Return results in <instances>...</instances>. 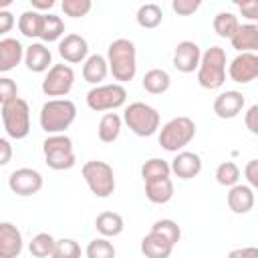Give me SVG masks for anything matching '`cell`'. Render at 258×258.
Returning a JSON list of instances; mask_svg holds the SVG:
<instances>
[{
	"label": "cell",
	"mask_w": 258,
	"mask_h": 258,
	"mask_svg": "<svg viewBox=\"0 0 258 258\" xmlns=\"http://www.w3.org/2000/svg\"><path fill=\"white\" fill-rule=\"evenodd\" d=\"M24 52L26 48L20 44V40L2 38L0 40V71L2 73L12 71L16 64H20V60H24Z\"/></svg>",
	"instance_id": "ffe728a7"
},
{
	"label": "cell",
	"mask_w": 258,
	"mask_h": 258,
	"mask_svg": "<svg viewBox=\"0 0 258 258\" xmlns=\"http://www.w3.org/2000/svg\"><path fill=\"white\" fill-rule=\"evenodd\" d=\"M228 75L234 83L246 85L258 79V54L254 52H238L228 64Z\"/></svg>",
	"instance_id": "7c38bea8"
},
{
	"label": "cell",
	"mask_w": 258,
	"mask_h": 258,
	"mask_svg": "<svg viewBox=\"0 0 258 258\" xmlns=\"http://www.w3.org/2000/svg\"><path fill=\"white\" fill-rule=\"evenodd\" d=\"M123 121L137 137H151L159 129V113L155 107L135 101L129 107H125Z\"/></svg>",
	"instance_id": "8992f818"
},
{
	"label": "cell",
	"mask_w": 258,
	"mask_h": 258,
	"mask_svg": "<svg viewBox=\"0 0 258 258\" xmlns=\"http://www.w3.org/2000/svg\"><path fill=\"white\" fill-rule=\"evenodd\" d=\"M244 123H246V129H248L252 135L258 137V103L252 105V107L246 111V115H244Z\"/></svg>",
	"instance_id": "7bdbcfd3"
},
{
	"label": "cell",
	"mask_w": 258,
	"mask_h": 258,
	"mask_svg": "<svg viewBox=\"0 0 258 258\" xmlns=\"http://www.w3.org/2000/svg\"><path fill=\"white\" fill-rule=\"evenodd\" d=\"M202 171V157L194 151H179L171 159V173L179 179H194Z\"/></svg>",
	"instance_id": "2e32d148"
},
{
	"label": "cell",
	"mask_w": 258,
	"mask_h": 258,
	"mask_svg": "<svg viewBox=\"0 0 258 258\" xmlns=\"http://www.w3.org/2000/svg\"><path fill=\"white\" fill-rule=\"evenodd\" d=\"M2 125L10 139H24L30 133V109L24 99L2 105Z\"/></svg>",
	"instance_id": "ba28073f"
},
{
	"label": "cell",
	"mask_w": 258,
	"mask_h": 258,
	"mask_svg": "<svg viewBox=\"0 0 258 258\" xmlns=\"http://www.w3.org/2000/svg\"><path fill=\"white\" fill-rule=\"evenodd\" d=\"M0 151H2V155H0V163L6 165V163L10 161V155H12V147H10V141H8L6 137L0 139Z\"/></svg>",
	"instance_id": "bcb514c9"
},
{
	"label": "cell",
	"mask_w": 258,
	"mask_h": 258,
	"mask_svg": "<svg viewBox=\"0 0 258 258\" xmlns=\"http://www.w3.org/2000/svg\"><path fill=\"white\" fill-rule=\"evenodd\" d=\"M149 232H155V234L163 236V238H165L169 244H173V246L181 240V228L177 226V222H173V220H169V218H163V220L153 222V226H151Z\"/></svg>",
	"instance_id": "e575fe53"
},
{
	"label": "cell",
	"mask_w": 258,
	"mask_h": 258,
	"mask_svg": "<svg viewBox=\"0 0 258 258\" xmlns=\"http://www.w3.org/2000/svg\"><path fill=\"white\" fill-rule=\"evenodd\" d=\"M127 101V91L121 83H109V85H97L87 93V107L91 111H115L123 107Z\"/></svg>",
	"instance_id": "9c48e42d"
},
{
	"label": "cell",
	"mask_w": 258,
	"mask_h": 258,
	"mask_svg": "<svg viewBox=\"0 0 258 258\" xmlns=\"http://www.w3.org/2000/svg\"><path fill=\"white\" fill-rule=\"evenodd\" d=\"M75 85V73L71 64H52L42 81V93L46 97H67Z\"/></svg>",
	"instance_id": "30bf717a"
},
{
	"label": "cell",
	"mask_w": 258,
	"mask_h": 258,
	"mask_svg": "<svg viewBox=\"0 0 258 258\" xmlns=\"http://www.w3.org/2000/svg\"><path fill=\"white\" fill-rule=\"evenodd\" d=\"M232 48L238 52H254L258 54V26L256 24H240L236 36L230 40Z\"/></svg>",
	"instance_id": "603a6c76"
},
{
	"label": "cell",
	"mask_w": 258,
	"mask_h": 258,
	"mask_svg": "<svg viewBox=\"0 0 258 258\" xmlns=\"http://www.w3.org/2000/svg\"><path fill=\"white\" fill-rule=\"evenodd\" d=\"M216 181L224 187H234L240 181V167L234 161H222L216 167Z\"/></svg>",
	"instance_id": "836d02e7"
},
{
	"label": "cell",
	"mask_w": 258,
	"mask_h": 258,
	"mask_svg": "<svg viewBox=\"0 0 258 258\" xmlns=\"http://www.w3.org/2000/svg\"><path fill=\"white\" fill-rule=\"evenodd\" d=\"M95 228L103 238H115L125 230V222L117 212H101L95 218Z\"/></svg>",
	"instance_id": "cb8c5ba5"
},
{
	"label": "cell",
	"mask_w": 258,
	"mask_h": 258,
	"mask_svg": "<svg viewBox=\"0 0 258 258\" xmlns=\"http://www.w3.org/2000/svg\"><path fill=\"white\" fill-rule=\"evenodd\" d=\"M135 20L141 28H157L163 20V10L159 4L155 2H147V4H141L137 8V14H135Z\"/></svg>",
	"instance_id": "f546056e"
},
{
	"label": "cell",
	"mask_w": 258,
	"mask_h": 258,
	"mask_svg": "<svg viewBox=\"0 0 258 258\" xmlns=\"http://www.w3.org/2000/svg\"><path fill=\"white\" fill-rule=\"evenodd\" d=\"M85 183L89 185L91 194L97 198H109L115 191V173L107 161L91 159L81 169Z\"/></svg>",
	"instance_id": "52a82bcc"
},
{
	"label": "cell",
	"mask_w": 258,
	"mask_h": 258,
	"mask_svg": "<svg viewBox=\"0 0 258 258\" xmlns=\"http://www.w3.org/2000/svg\"><path fill=\"white\" fill-rule=\"evenodd\" d=\"M22 252V234L20 230L10 224H0V258H18Z\"/></svg>",
	"instance_id": "e0dca14e"
},
{
	"label": "cell",
	"mask_w": 258,
	"mask_h": 258,
	"mask_svg": "<svg viewBox=\"0 0 258 258\" xmlns=\"http://www.w3.org/2000/svg\"><path fill=\"white\" fill-rule=\"evenodd\" d=\"M228 258H258V248L248 246V248H236L228 254Z\"/></svg>",
	"instance_id": "ee69618b"
},
{
	"label": "cell",
	"mask_w": 258,
	"mask_h": 258,
	"mask_svg": "<svg viewBox=\"0 0 258 258\" xmlns=\"http://www.w3.org/2000/svg\"><path fill=\"white\" fill-rule=\"evenodd\" d=\"M196 137V123L189 117H173L159 131V145L165 151L179 153Z\"/></svg>",
	"instance_id": "277c9868"
},
{
	"label": "cell",
	"mask_w": 258,
	"mask_h": 258,
	"mask_svg": "<svg viewBox=\"0 0 258 258\" xmlns=\"http://www.w3.org/2000/svg\"><path fill=\"white\" fill-rule=\"evenodd\" d=\"M226 81V50L222 46H210L202 54V62L198 67V83L200 87L214 91L220 89Z\"/></svg>",
	"instance_id": "3957f363"
},
{
	"label": "cell",
	"mask_w": 258,
	"mask_h": 258,
	"mask_svg": "<svg viewBox=\"0 0 258 258\" xmlns=\"http://www.w3.org/2000/svg\"><path fill=\"white\" fill-rule=\"evenodd\" d=\"M226 200H228V208H230L234 214H248V212L254 208L256 196H254V189H252L250 185L238 183V185L230 187Z\"/></svg>",
	"instance_id": "d6986e66"
},
{
	"label": "cell",
	"mask_w": 258,
	"mask_h": 258,
	"mask_svg": "<svg viewBox=\"0 0 258 258\" xmlns=\"http://www.w3.org/2000/svg\"><path fill=\"white\" fill-rule=\"evenodd\" d=\"M62 12L71 18H83L91 12L93 2L91 0H62Z\"/></svg>",
	"instance_id": "74e56055"
},
{
	"label": "cell",
	"mask_w": 258,
	"mask_h": 258,
	"mask_svg": "<svg viewBox=\"0 0 258 258\" xmlns=\"http://www.w3.org/2000/svg\"><path fill=\"white\" fill-rule=\"evenodd\" d=\"M212 26H214V32H216L220 38L232 40V38L236 36L238 28H240V20H238V16H236L234 12H218V14L214 16Z\"/></svg>",
	"instance_id": "f1b7e54d"
},
{
	"label": "cell",
	"mask_w": 258,
	"mask_h": 258,
	"mask_svg": "<svg viewBox=\"0 0 258 258\" xmlns=\"http://www.w3.org/2000/svg\"><path fill=\"white\" fill-rule=\"evenodd\" d=\"M173 252V244H169L163 236L149 232L141 240V254L145 258H169Z\"/></svg>",
	"instance_id": "44dd1931"
},
{
	"label": "cell",
	"mask_w": 258,
	"mask_h": 258,
	"mask_svg": "<svg viewBox=\"0 0 258 258\" xmlns=\"http://www.w3.org/2000/svg\"><path fill=\"white\" fill-rule=\"evenodd\" d=\"M42 24H44V12L38 10H24L18 16V30L26 38H40L42 34Z\"/></svg>",
	"instance_id": "d4e9b609"
},
{
	"label": "cell",
	"mask_w": 258,
	"mask_h": 258,
	"mask_svg": "<svg viewBox=\"0 0 258 258\" xmlns=\"http://www.w3.org/2000/svg\"><path fill=\"white\" fill-rule=\"evenodd\" d=\"M14 26V16L8 10H0V34H6Z\"/></svg>",
	"instance_id": "f6af8a7d"
},
{
	"label": "cell",
	"mask_w": 258,
	"mask_h": 258,
	"mask_svg": "<svg viewBox=\"0 0 258 258\" xmlns=\"http://www.w3.org/2000/svg\"><path fill=\"white\" fill-rule=\"evenodd\" d=\"M52 258H81V246L73 238H60L56 240Z\"/></svg>",
	"instance_id": "8d00e7d4"
},
{
	"label": "cell",
	"mask_w": 258,
	"mask_h": 258,
	"mask_svg": "<svg viewBox=\"0 0 258 258\" xmlns=\"http://www.w3.org/2000/svg\"><path fill=\"white\" fill-rule=\"evenodd\" d=\"M244 177L248 179V185L258 191V159H250L244 167Z\"/></svg>",
	"instance_id": "b9f144b4"
},
{
	"label": "cell",
	"mask_w": 258,
	"mask_h": 258,
	"mask_svg": "<svg viewBox=\"0 0 258 258\" xmlns=\"http://www.w3.org/2000/svg\"><path fill=\"white\" fill-rule=\"evenodd\" d=\"M87 258H115V246L107 240V238H95L89 242L87 250H85Z\"/></svg>",
	"instance_id": "d590c367"
},
{
	"label": "cell",
	"mask_w": 258,
	"mask_h": 258,
	"mask_svg": "<svg viewBox=\"0 0 258 258\" xmlns=\"http://www.w3.org/2000/svg\"><path fill=\"white\" fill-rule=\"evenodd\" d=\"M109 75V60L103 54H91L85 62H83V79L89 85H101V81H105V77Z\"/></svg>",
	"instance_id": "7402d4cb"
},
{
	"label": "cell",
	"mask_w": 258,
	"mask_h": 258,
	"mask_svg": "<svg viewBox=\"0 0 258 258\" xmlns=\"http://www.w3.org/2000/svg\"><path fill=\"white\" fill-rule=\"evenodd\" d=\"M238 8H240L242 16L250 20V24H256V26H258V0L240 2V4H238Z\"/></svg>",
	"instance_id": "60d3db41"
},
{
	"label": "cell",
	"mask_w": 258,
	"mask_h": 258,
	"mask_svg": "<svg viewBox=\"0 0 258 258\" xmlns=\"http://www.w3.org/2000/svg\"><path fill=\"white\" fill-rule=\"evenodd\" d=\"M109 71L113 73L115 81L127 83L137 73V50L129 38H117L107 48Z\"/></svg>",
	"instance_id": "7a4b0ae2"
},
{
	"label": "cell",
	"mask_w": 258,
	"mask_h": 258,
	"mask_svg": "<svg viewBox=\"0 0 258 258\" xmlns=\"http://www.w3.org/2000/svg\"><path fill=\"white\" fill-rule=\"evenodd\" d=\"M18 99V87L12 79L8 77H0V103L2 105H8L12 101Z\"/></svg>",
	"instance_id": "f35d334b"
},
{
	"label": "cell",
	"mask_w": 258,
	"mask_h": 258,
	"mask_svg": "<svg viewBox=\"0 0 258 258\" xmlns=\"http://www.w3.org/2000/svg\"><path fill=\"white\" fill-rule=\"evenodd\" d=\"M24 64L28 71L32 73H48L52 67V52L46 48V44L42 42H32L30 46H26L24 52Z\"/></svg>",
	"instance_id": "ac0fdd59"
},
{
	"label": "cell",
	"mask_w": 258,
	"mask_h": 258,
	"mask_svg": "<svg viewBox=\"0 0 258 258\" xmlns=\"http://www.w3.org/2000/svg\"><path fill=\"white\" fill-rule=\"evenodd\" d=\"M44 185V179L40 175V171L32 169V167H20V169H14L8 177V187L12 189V194L20 196V198H28V196H34L42 189Z\"/></svg>",
	"instance_id": "8fae6325"
},
{
	"label": "cell",
	"mask_w": 258,
	"mask_h": 258,
	"mask_svg": "<svg viewBox=\"0 0 258 258\" xmlns=\"http://www.w3.org/2000/svg\"><path fill=\"white\" fill-rule=\"evenodd\" d=\"M121 127H123V119L117 113H105L99 121L97 135L103 143H113L121 135Z\"/></svg>",
	"instance_id": "83f0119b"
},
{
	"label": "cell",
	"mask_w": 258,
	"mask_h": 258,
	"mask_svg": "<svg viewBox=\"0 0 258 258\" xmlns=\"http://www.w3.org/2000/svg\"><path fill=\"white\" fill-rule=\"evenodd\" d=\"M30 4H32V10H48V8H52L54 6V0H30Z\"/></svg>",
	"instance_id": "7dc6e473"
},
{
	"label": "cell",
	"mask_w": 258,
	"mask_h": 258,
	"mask_svg": "<svg viewBox=\"0 0 258 258\" xmlns=\"http://www.w3.org/2000/svg\"><path fill=\"white\" fill-rule=\"evenodd\" d=\"M54 246H56V240L46 234V232H40L36 234L30 244H28V250L34 258H52V252H54Z\"/></svg>",
	"instance_id": "1f68e13d"
},
{
	"label": "cell",
	"mask_w": 258,
	"mask_h": 258,
	"mask_svg": "<svg viewBox=\"0 0 258 258\" xmlns=\"http://www.w3.org/2000/svg\"><path fill=\"white\" fill-rule=\"evenodd\" d=\"M143 89L151 95H163L171 87V77L165 69H149L141 81Z\"/></svg>",
	"instance_id": "484cf974"
},
{
	"label": "cell",
	"mask_w": 258,
	"mask_h": 258,
	"mask_svg": "<svg viewBox=\"0 0 258 258\" xmlns=\"http://www.w3.org/2000/svg\"><path fill=\"white\" fill-rule=\"evenodd\" d=\"M42 151H44V161L50 169L54 171H64L71 169L77 161L75 151H73V139L64 133H56V135H48L42 143Z\"/></svg>",
	"instance_id": "5b68a950"
},
{
	"label": "cell",
	"mask_w": 258,
	"mask_h": 258,
	"mask_svg": "<svg viewBox=\"0 0 258 258\" xmlns=\"http://www.w3.org/2000/svg\"><path fill=\"white\" fill-rule=\"evenodd\" d=\"M145 198L151 204H167L173 198V181H171V177L145 181Z\"/></svg>",
	"instance_id": "4316f807"
},
{
	"label": "cell",
	"mask_w": 258,
	"mask_h": 258,
	"mask_svg": "<svg viewBox=\"0 0 258 258\" xmlns=\"http://www.w3.org/2000/svg\"><path fill=\"white\" fill-rule=\"evenodd\" d=\"M171 175V163H167L161 157H151L141 165V177L143 183L145 181H155V179H163Z\"/></svg>",
	"instance_id": "4dcf8cb0"
},
{
	"label": "cell",
	"mask_w": 258,
	"mask_h": 258,
	"mask_svg": "<svg viewBox=\"0 0 258 258\" xmlns=\"http://www.w3.org/2000/svg\"><path fill=\"white\" fill-rule=\"evenodd\" d=\"M244 95L240 91H224L214 99V113L218 119H234L244 109Z\"/></svg>",
	"instance_id": "9a60e30c"
},
{
	"label": "cell",
	"mask_w": 258,
	"mask_h": 258,
	"mask_svg": "<svg viewBox=\"0 0 258 258\" xmlns=\"http://www.w3.org/2000/svg\"><path fill=\"white\" fill-rule=\"evenodd\" d=\"M64 20L56 14H44V24H42V34L40 38L44 42H54V40H62L64 36Z\"/></svg>",
	"instance_id": "d6a6232c"
},
{
	"label": "cell",
	"mask_w": 258,
	"mask_h": 258,
	"mask_svg": "<svg viewBox=\"0 0 258 258\" xmlns=\"http://www.w3.org/2000/svg\"><path fill=\"white\" fill-rule=\"evenodd\" d=\"M75 117H77V107L71 99H48L40 107L38 123L42 131H46L48 135H56V133H64V129L73 125Z\"/></svg>",
	"instance_id": "6da1fadb"
},
{
	"label": "cell",
	"mask_w": 258,
	"mask_h": 258,
	"mask_svg": "<svg viewBox=\"0 0 258 258\" xmlns=\"http://www.w3.org/2000/svg\"><path fill=\"white\" fill-rule=\"evenodd\" d=\"M202 62V50L194 40H181L177 42L173 50V67L179 73H194L198 71Z\"/></svg>",
	"instance_id": "4fadbf2b"
},
{
	"label": "cell",
	"mask_w": 258,
	"mask_h": 258,
	"mask_svg": "<svg viewBox=\"0 0 258 258\" xmlns=\"http://www.w3.org/2000/svg\"><path fill=\"white\" fill-rule=\"evenodd\" d=\"M58 54L62 56L64 62L79 64L89 58V44L81 34H64V38L58 42Z\"/></svg>",
	"instance_id": "5bb4252c"
},
{
	"label": "cell",
	"mask_w": 258,
	"mask_h": 258,
	"mask_svg": "<svg viewBox=\"0 0 258 258\" xmlns=\"http://www.w3.org/2000/svg\"><path fill=\"white\" fill-rule=\"evenodd\" d=\"M171 8L179 16H189V14H194L200 8V0H173Z\"/></svg>",
	"instance_id": "ab89813d"
}]
</instances>
